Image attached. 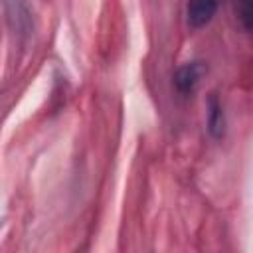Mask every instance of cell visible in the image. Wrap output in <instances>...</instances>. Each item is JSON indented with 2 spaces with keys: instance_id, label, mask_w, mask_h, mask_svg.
Wrapping results in <instances>:
<instances>
[{
  "instance_id": "1",
  "label": "cell",
  "mask_w": 253,
  "mask_h": 253,
  "mask_svg": "<svg viewBox=\"0 0 253 253\" xmlns=\"http://www.w3.org/2000/svg\"><path fill=\"white\" fill-rule=\"evenodd\" d=\"M219 0H188L186 16L190 28H204L211 22V18L217 12Z\"/></svg>"
},
{
  "instance_id": "2",
  "label": "cell",
  "mask_w": 253,
  "mask_h": 253,
  "mask_svg": "<svg viewBox=\"0 0 253 253\" xmlns=\"http://www.w3.org/2000/svg\"><path fill=\"white\" fill-rule=\"evenodd\" d=\"M200 79V65L198 63H186L182 65L174 75V85L180 93H190Z\"/></svg>"
},
{
  "instance_id": "3",
  "label": "cell",
  "mask_w": 253,
  "mask_h": 253,
  "mask_svg": "<svg viewBox=\"0 0 253 253\" xmlns=\"http://www.w3.org/2000/svg\"><path fill=\"white\" fill-rule=\"evenodd\" d=\"M223 126H225V121H223L221 103L217 101L215 95H211L210 101H208V128H210V132H211L213 138H221Z\"/></svg>"
},
{
  "instance_id": "4",
  "label": "cell",
  "mask_w": 253,
  "mask_h": 253,
  "mask_svg": "<svg viewBox=\"0 0 253 253\" xmlns=\"http://www.w3.org/2000/svg\"><path fill=\"white\" fill-rule=\"evenodd\" d=\"M239 20L245 32L251 28V14H249V0H239Z\"/></svg>"
}]
</instances>
